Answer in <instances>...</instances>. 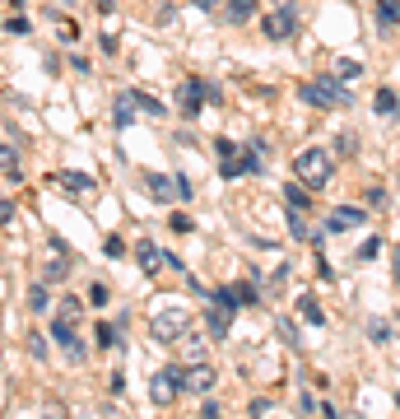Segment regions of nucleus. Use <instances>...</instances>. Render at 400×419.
I'll use <instances>...</instances> for the list:
<instances>
[{
	"label": "nucleus",
	"mask_w": 400,
	"mask_h": 419,
	"mask_svg": "<svg viewBox=\"0 0 400 419\" xmlns=\"http://www.w3.org/2000/svg\"><path fill=\"white\" fill-rule=\"evenodd\" d=\"M0 172H5L10 182H19V177H24V172H19V158H15V149H10V145H0Z\"/></svg>",
	"instance_id": "20"
},
{
	"label": "nucleus",
	"mask_w": 400,
	"mask_h": 419,
	"mask_svg": "<svg viewBox=\"0 0 400 419\" xmlns=\"http://www.w3.org/2000/svg\"><path fill=\"white\" fill-rule=\"evenodd\" d=\"M51 182L61 186V191H70V196H93V177L89 172H79V168H61V172H51Z\"/></svg>",
	"instance_id": "8"
},
{
	"label": "nucleus",
	"mask_w": 400,
	"mask_h": 419,
	"mask_svg": "<svg viewBox=\"0 0 400 419\" xmlns=\"http://www.w3.org/2000/svg\"><path fill=\"white\" fill-rule=\"evenodd\" d=\"M256 5L261 0H228V24H247V19L256 15Z\"/></svg>",
	"instance_id": "18"
},
{
	"label": "nucleus",
	"mask_w": 400,
	"mask_h": 419,
	"mask_svg": "<svg viewBox=\"0 0 400 419\" xmlns=\"http://www.w3.org/2000/svg\"><path fill=\"white\" fill-rule=\"evenodd\" d=\"M391 265H396V284H400V247H391Z\"/></svg>",
	"instance_id": "38"
},
{
	"label": "nucleus",
	"mask_w": 400,
	"mask_h": 419,
	"mask_svg": "<svg viewBox=\"0 0 400 419\" xmlns=\"http://www.w3.org/2000/svg\"><path fill=\"white\" fill-rule=\"evenodd\" d=\"M112 117H117V126H131V122H135V108H131V98H126V93H117V103H112Z\"/></svg>",
	"instance_id": "21"
},
{
	"label": "nucleus",
	"mask_w": 400,
	"mask_h": 419,
	"mask_svg": "<svg viewBox=\"0 0 400 419\" xmlns=\"http://www.w3.org/2000/svg\"><path fill=\"white\" fill-rule=\"evenodd\" d=\"M65 5H70V0H65Z\"/></svg>",
	"instance_id": "41"
},
{
	"label": "nucleus",
	"mask_w": 400,
	"mask_h": 419,
	"mask_svg": "<svg viewBox=\"0 0 400 419\" xmlns=\"http://www.w3.org/2000/svg\"><path fill=\"white\" fill-rule=\"evenodd\" d=\"M56 317H61V322H70V326H75L79 317H84V303H79V298H61V312H56Z\"/></svg>",
	"instance_id": "23"
},
{
	"label": "nucleus",
	"mask_w": 400,
	"mask_h": 419,
	"mask_svg": "<svg viewBox=\"0 0 400 419\" xmlns=\"http://www.w3.org/2000/svg\"><path fill=\"white\" fill-rule=\"evenodd\" d=\"M331 168H335V163H331V154H326V149H303V154L293 158V177L308 186L312 196H317V191H322V186L335 177Z\"/></svg>",
	"instance_id": "2"
},
{
	"label": "nucleus",
	"mask_w": 400,
	"mask_h": 419,
	"mask_svg": "<svg viewBox=\"0 0 400 419\" xmlns=\"http://www.w3.org/2000/svg\"><path fill=\"white\" fill-rule=\"evenodd\" d=\"M172 182H177V196H182V201H191V177H172Z\"/></svg>",
	"instance_id": "37"
},
{
	"label": "nucleus",
	"mask_w": 400,
	"mask_h": 419,
	"mask_svg": "<svg viewBox=\"0 0 400 419\" xmlns=\"http://www.w3.org/2000/svg\"><path fill=\"white\" fill-rule=\"evenodd\" d=\"M144 191H149L154 201L168 205L172 196H177V182H172V177H163V172H144Z\"/></svg>",
	"instance_id": "11"
},
{
	"label": "nucleus",
	"mask_w": 400,
	"mask_h": 419,
	"mask_svg": "<svg viewBox=\"0 0 400 419\" xmlns=\"http://www.w3.org/2000/svg\"><path fill=\"white\" fill-rule=\"evenodd\" d=\"M196 5H200V10H210V5H215V0H196Z\"/></svg>",
	"instance_id": "39"
},
{
	"label": "nucleus",
	"mask_w": 400,
	"mask_h": 419,
	"mask_svg": "<svg viewBox=\"0 0 400 419\" xmlns=\"http://www.w3.org/2000/svg\"><path fill=\"white\" fill-rule=\"evenodd\" d=\"M368 219V210H358V205H340V210H331V219H326V233H349L358 229Z\"/></svg>",
	"instance_id": "9"
},
{
	"label": "nucleus",
	"mask_w": 400,
	"mask_h": 419,
	"mask_svg": "<svg viewBox=\"0 0 400 419\" xmlns=\"http://www.w3.org/2000/svg\"><path fill=\"white\" fill-rule=\"evenodd\" d=\"M65 275H70V256H56L47 265V279H65Z\"/></svg>",
	"instance_id": "30"
},
{
	"label": "nucleus",
	"mask_w": 400,
	"mask_h": 419,
	"mask_svg": "<svg viewBox=\"0 0 400 419\" xmlns=\"http://www.w3.org/2000/svg\"><path fill=\"white\" fill-rule=\"evenodd\" d=\"M117 340H122V326H117V322H98V345H103V350H112Z\"/></svg>",
	"instance_id": "22"
},
{
	"label": "nucleus",
	"mask_w": 400,
	"mask_h": 419,
	"mask_svg": "<svg viewBox=\"0 0 400 419\" xmlns=\"http://www.w3.org/2000/svg\"><path fill=\"white\" fill-rule=\"evenodd\" d=\"M5 33H10V38H28L33 24H28L24 15H10V19H5Z\"/></svg>",
	"instance_id": "25"
},
{
	"label": "nucleus",
	"mask_w": 400,
	"mask_h": 419,
	"mask_svg": "<svg viewBox=\"0 0 400 419\" xmlns=\"http://www.w3.org/2000/svg\"><path fill=\"white\" fill-rule=\"evenodd\" d=\"M233 303H238V308L256 303V289H251V284H233Z\"/></svg>",
	"instance_id": "29"
},
{
	"label": "nucleus",
	"mask_w": 400,
	"mask_h": 419,
	"mask_svg": "<svg viewBox=\"0 0 400 419\" xmlns=\"http://www.w3.org/2000/svg\"><path fill=\"white\" fill-rule=\"evenodd\" d=\"M103 252L117 261V256H126V243H122V238H108V243H103Z\"/></svg>",
	"instance_id": "33"
},
{
	"label": "nucleus",
	"mask_w": 400,
	"mask_h": 419,
	"mask_svg": "<svg viewBox=\"0 0 400 419\" xmlns=\"http://www.w3.org/2000/svg\"><path fill=\"white\" fill-rule=\"evenodd\" d=\"M28 354L33 359H47V340H42V336H28Z\"/></svg>",
	"instance_id": "34"
},
{
	"label": "nucleus",
	"mask_w": 400,
	"mask_h": 419,
	"mask_svg": "<svg viewBox=\"0 0 400 419\" xmlns=\"http://www.w3.org/2000/svg\"><path fill=\"white\" fill-rule=\"evenodd\" d=\"M126 98H131V108L144 112V117H163V98H154V93H144V89H126Z\"/></svg>",
	"instance_id": "12"
},
{
	"label": "nucleus",
	"mask_w": 400,
	"mask_h": 419,
	"mask_svg": "<svg viewBox=\"0 0 400 419\" xmlns=\"http://www.w3.org/2000/svg\"><path fill=\"white\" fill-rule=\"evenodd\" d=\"M284 205H289V210H303V215H308V210H312V191H308L303 182L284 186Z\"/></svg>",
	"instance_id": "14"
},
{
	"label": "nucleus",
	"mask_w": 400,
	"mask_h": 419,
	"mask_svg": "<svg viewBox=\"0 0 400 419\" xmlns=\"http://www.w3.org/2000/svg\"><path fill=\"white\" fill-rule=\"evenodd\" d=\"M298 317H303V322H312V326H326V312H322V303H317L312 294L298 298Z\"/></svg>",
	"instance_id": "15"
},
{
	"label": "nucleus",
	"mask_w": 400,
	"mask_h": 419,
	"mask_svg": "<svg viewBox=\"0 0 400 419\" xmlns=\"http://www.w3.org/2000/svg\"><path fill=\"white\" fill-rule=\"evenodd\" d=\"M215 382H219V372L210 368L205 359H196V363L182 372V387L191 391V396H210V391H215Z\"/></svg>",
	"instance_id": "6"
},
{
	"label": "nucleus",
	"mask_w": 400,
	"mask_h": 419,
	"mask_svg": "<svg viewBox=\"0 0 400 419\" xmlns=\"http://www.w3.org/2000/svg\"><path fill=\"white\" fill-rule=\"evenodd\" d=\"M51 340L61 345V350H70L79 336H75V326H70V322H61V317H56V322H51Z\"/></svg>",
	"instance_id": "19"
},
{
	"label": "nucleus",
	"mask_w": 400,
	"mask_h": 419,
	"mask_svg": "<svg viewBox=\"0 0 400 419\" xmlns=\"http://www.w3.org/2000/svg\"><path fill=\"white\" fill-rule=\"evenodd\" d=\"M261 33L270 38V42H289V38H298V5H289V10H270V15L261 19Z\"/></svg>",
	"instance_id": "4"
},
{
	"label": "nucleus",
	"mask_w": 400,
	"mask_h": 419,
	"mask_svg": "<svg viewBox=\"0 0 400 419\" xmlns=\"http://www.w3.org/2000/svg\"><path fill=\"white\" fill-rule=\"evenodd\" d=\"M149 336H154L158 345H172V340H182V336H191V317H186L182 308H168V312H158L154 322H149Z\"/></svg>",
	"instance_id": "3"
},
{
	"label": "nucleus",
	"mask_w": 400,
	"mask_h": 419,
	"mask_svg": "<svg viewBox=\"0 0 400 419\" xmlns=\"http://www.w3.org/2000/svg\"><path fill=\"white\" fill-rule=\"evenodd\" d=\"M335 154H344V158L358 154V135H354V131H340V135H335Z\"/></svg>",
	"instance_id": "24"
},
{
	"label": "nucleus",
	"mask_w": 400,
	"mask_h": 419,
	"mask_svg": "<svg viewBox=\"0 0 400 419\" xmlns=\"http://www.w3.org/2000/svg\"><path fill=\"white\" fill-rule=\"evenodd\" d=\"M358 75H363V65H358V61H340L335 65V79H349V84H354Z\"/></svg>",
	"instance_id": "28"
},
{
	"label": "nucleus",
	"mask_w": 400,
	"mask_h": 419,
	"mask_svg": "<svg viewBox=\"0 0 400 419\" xmlns=\"http://www.w3.org/2000/svg\"><path fill=\"white\" fill-rule=\"evenodd\" d=\"M289 233H293V238H298V243H312V238H317L303 210H289Z\"/></svg>",
	"instance_id": "17"
},
{
	"label": "nucleus",
	"mask_w": 400,
	"mask_h": 419,
	"mask_svg": "<svg viewBox=\"0 0 400 419\" xmlns=\"http://www.w3.org/2000/svg\"><path fill=\"white\" fill-rule=\"evenodd\" d=\"M10 219H15V201H5V196H0V224H10Z\"/></svg>",
	"instance_id": "36"
},
{
	"label": "nucleus",
	"mask_w": 400,
	"mask_h": 419,
	"mask_svg": "<svg viewBox=\"0 0 400 419\" xmlns=\"http://www.w3.org/2000/svg\"><path fill=\"white\" fill-rule=\"evenodd\" d=\"M368 336H372L377 345H382V340H391V326H368Z\"/></svg>",
	"instance_id": "35"
},
{
	"label": "nucleus",
	"mask_w": 400,
	"mask_h": 419,
	"mask_svg": "<svg viewBox=\"0 0 400 419\" xmlns=\"http://www.w3.org/2000/svg\"><path fill=\"white\" fill-rule=\"evenodd\" d=\"M135 261H140V270H144V275H158L163 265H182L172 252L158 247V243H140V247H135Z\"/></svg>",
	"instance_id": "7"
},
{
	"label": "nucleus",
	"mask_w": 400,
	"mask_h": 419,
	"mask_svg": "<svg viewBox=\"0 0 400 419\" xmlns=\"http://www.w3.org/2000/svg\"><path fill=\"white\" fill-rule=\"evenodd\" d=\"M298 98H303L308 108H349V103H354L349 84H344V79H335V75H317V79H308V84L298 89Z\"/></svg>",
	"instance_id": "1"
},
{
	"label": "nucleus",
	"mask_w": 400,
	"mask_h": 419,
	"mask_svg": "<svg viewBox=\"0 0 400 419\" xmlns=\"http://www.w3.org/2000/svg\"><path fill=\"white\" fill-rule=\"evenodd\" d=\"M47 303H51V298H47V284H33V289H28V308L33 312H47Z\"/></svg>",
	"instance_id": "27"
},
{
	"label": "nucleus",
	"mask_w": 400,
	"mask_h": 419,
	"mask_svg": "<svg viewBox=\"0 0 400 419\" xmlns=\"http://www.w3.org/2000/svg\"><path fill=\"white\" fill-rule=\"evenodd\" d=\"M108 298H112V289H108V284H93V289H89V303H93V308H103Z\"/></svg>",
	"instance_id": "31"
},
{
	"label": "nucleus",
	"mask_w": 400,
	"mask_h": 419,
	"mask_svg": "<svg viewBox=\"0 0 400 419\" xmlns=\"http://www.w3.org/2000/svg\"><path fill=\"white\" fill-rule=\"evenodd\" d=\"M396 405H400V391H396Z\"/></svg>",
	"instance_id": "40"
},
{
	"label": "nucleus",
	"mask_w": 400,
	"mask_h": 419,
	"mask_svg": "<svg viewBox=\"0 0 400 419\" xmlns=\"http://www.w3.org/2000/svg\"><path fill=\"white\" fill-rule=\"evenodd\" d=\"M177 391H182V368H177V363H168V368H158L154 377H149V401L154 405L177 401Z\"/></svg>",
	"instance_id": "5"
},
{
	"label": "nucleus",
	"mask_w": 400,
	"mask_h": 419,
	"mask_svg": "<svg viewBox=\"0 0 400 419\" xmlns=\"http://www.w3.org/2000/svg\"><path fill=\"white\" fill-rule=\"evenodd\" d=\"M372 108H377V117H391V112H400L396 89H377V93H372Z\"/></svg>",
	"instance_id": "16"
},
{
	"label": "nucleus",
	"mask_w": 400,
	"mask_h": 419,
	"mask_svg": "<svg viewBox=\"0 0 400 419\" xmlns=\"http://www.w3.org/2000/svg\"><path fill=\"white\" fill-rule=\"evenodd\" d=\"M377 252H382V238H368V243H363V247H358V261H372V256H377Z\"/></svg>",
	"instance_id": "32"
},
{
	"label": "nucleus",
	"mask_w": 400,
	"mask_h": 419,
	"mask_svg": "<svg viewBox=\"0 0 400 419\" xmlns=\"http://www.w3.org/2000/svg\"><path fill=\"white\" fill-rule=\"evenodd\" d=\"M377 28L382 33L400 28V0H377Z\"/></svg>",
	"instance_id": "13"
},
{
	"label": "nucleus",
	"mask_w": 400,
	"mask_h": 419,
	"mask_svg": "<svg viewBox=\"0 0 400 419\" xmlns=\"http://www.w3.org/2000/svg\"><path fill=\"white\" fill-rule=\"evenodd\" d=\"M200 322L210 326V336H215V340H224V336H228V322H233V308L215 303V308H205V317H200Z\"/></svg>",
	"instance_id": "10"
},
{
	"label": "nucleus",
	"mask_w": 400,
	"mask_h": 419,
	"mask_svg": "<svg viewBox=\"0 0 400 419\" xmlns=\"http://www.w3.org/2000/svg\"><path fill=\"white\" fill-rule=\"evenodd\" d=\"M215 154H219V163H224V158H238V140H233V135H219L215 140Z\"/></svg>",
	"instance_id": "26"
}]
</instances>
